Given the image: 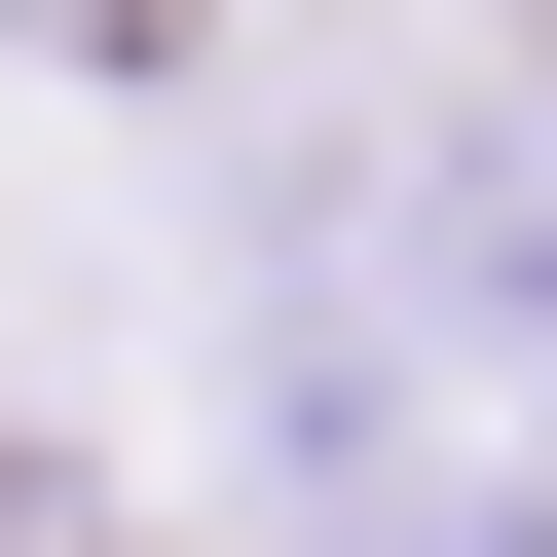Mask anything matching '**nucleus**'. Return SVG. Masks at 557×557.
<instances>
[{
	"label": "nucleus",
	"instance_id": "f257e3e1",
	"mask_svg": "<svg viewBox=\"0 0 557 557\" xmlns=\"http://www.w3.org/2000/svg\"><path fill=\"white\" fill-rule=\"evenodd\" d=\"M38 38H186V0H38Z\"/></svg>",
	"mask_w": 557,
	"mask_h": 557
}]
</instances>
